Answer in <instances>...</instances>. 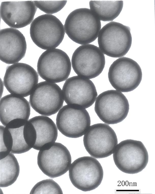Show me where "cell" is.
Returning <instances> with one entry per match:
<instances>
[{"instance_id": "d6986e66", "label": "cell", "mask_w": 155, "mask_h": 194, "mask_svg": "<svg viewBox=\"0 0 155 194\" xmlns=\"http://www.w3.org/2000/svg\"><path fill=\"white\" fill-rule=\"evenodd\" d=\"M28 121L35 129L36 140L33 148L37 150L49 149L55 143L58 135V128L55 123L47 116H35Z\"/></svg>"}, {"instance_id": "277c9868", "label": "cell", "mask_w": 155, "mask_h": 194, "mask_svg": "<svg viewBox=\"0 0 155 194\" xmlns=\"http://www.w3.org/2000/svg\"><path fill=\"white\" fill-rule=\"evenodd\" d=\"M64 26L55 16L45 14L34 19L31 24L30 34L33 42L44 50L55 48L62 42Z\"/></svg>"}, {"instance_id": "30bf717a", "label": "cell", "mask_w": 155, "mask_h": 194, "mask_svg": "<svg viewBox=\"0 0 155 194\" xmlns=\"http://www.w3.org/2000/svg\"><path fill=\"white\" fill-rule=\"evenodd\" d=\"M71 64L78 76L90 79L98 76L105 67L104 55L99 47L91 44L78 47L72 55Z\"/></svg>"}, {"instance_id": "9c48e42d", "label": "cell", "mask_w": 155, "mask_h": 194, "mask_svg": "<svg viewBox=\"0 0 155 194\" xmlns=\"http://www.w3.org/2000/svg\"><path fill=\"white\" fill-rule=\"evenodd\" d=\"M83 143L91 156L102 158L113 154L118 140L115 131L108 124L98 123L90 126L84 135Z\"/></svg>"}, {"instance_id": "8fae6325", "label": "cell", "mask_w": 155, "mask_h": 194, "mask_svg": "<svg viewBox=\"0 0 155 194\" xmlns=\"http://www.w3.org/2000/svg\"><path fill=\"white\" fill-rule=\"evenodd\" d=\"M64 101L60 87L55 83L45 81L37 84L30 95L29 101L36 112L48 116L58 112Z\"/></svg>"}, {"instance_id": "2e32d148", "label": "cell", "mask_w": 155, "mask_h": 194, "mask_svg": "<svg viewBox=\"0 0 155 194\" xmlns=\"http://www.w3.org/2000/svg\"><path fill=\"white\" fill-rule=\"evenodd\" d=\"M37 8L33 1L2 2L0 5L1 17L10 27L21 28L31 23Z\"/></svg>"}, {"instance_id": "7c38bea8", "label": "cell", "mask_w": 155, "mask_h": 194, "mask_svg": "<svg viewBox=\"0 0 155 194\" xmlns=\"http://www.w3.org/2000/svg\"><path fill=\"white\" fill-rule=\"evenodd\" d=\"M38 80V74L32 67L25 63L18 62L7 67L3 82L11 94L24 97L30 95Z\"/></svg>"}, {"instance_id": "5bb4252c", "label": "cell", "mask_w": 155, "mask_h": 194, "mask_svg": "<svg viewBox=\"0 0 155 194\" xmlns=\"http://www.w3.org/2000/svg\"><path fill=\"white\" fill-rule=\"evenodd\" d=\"M72 158L67 148L61 143L55 142L48 149L39 150L37 163L45 175L51 178L61 176L69 170Z\"/></svg>"}, {"instance_id": "7402d4cb", "label": "cell", "mask_w": 155, "mask_h": 194, "mask_svg": "<svg viewBox=\"0 0 155 194\" xmlns=\"http://www.w3.org/2000/svg\"><path fill=\"white\" fill-rule=\"evenodd\" d=\"M27 121L11 122L6 126L10 132L13 145L10 153L21 154L29 151L32 148L27 144L24 133V125Z\"/></svg>"}, {"instance_id": "52a82bcc", "label": "cell", "mask_w": 155, "mask_h": 194, "mask_svg": "<svg viewBox=\"0 0 155 194\" xmlns=\"http://www.w3.org/2000/svg\"><path fill=\"white\" fill-rule=\"evenodd\" d=\"M128 100L121 92L116 90L106 91L100 94L95 100L94 110L104 123L114 124L123 121L129 112Z\"/></svg>"}, {"instance_id": "5b68a950", "label": "cell", "mask_w": 155, "mask_h": 194, "mask_svg": "<svg viewBox=\"0 0 155 194\" xmlns=\"http://www.w3.org/2000/svg\"><path fill=\"white\" fill-rule=\"evenodd\" d=\"M103 170L99 161L94 157L85 156L79 157L71 164L69 175L72 184L83 191L97 188L102 181Z\"/></svg>"}, {"instance_id": "6da1fadb", "label": "cell", "mask_w": 155, "mask_h": 194, "mask_svg": "<svg viewBox=\"0 0 155 194\" xmlns=\"http://www.w3.org/2000/svg\"><path fill=\"white\" fill-rule=\"evenodd\" d=\"M101 26V20L90 9L87 8H78L71 12L64 25L68 37L82 45L89 44L95 41Z\"/></svg>"}, {"instance_id": "9a60e30c", "label": "cell", "mask_w": 155, "mask_h": 194, "mask_svg": "<svg viewBox=\"0 0 155 194\" xmlns=\"http://www.w3.org/2000/svg\"><path fill=\"white\" fill-rule=\"evenodd\" d=\"M89 114L86 109L67 105L59 111L56 118L58 129L65 136L76 138L84 135L90 126Z\"/></svg>"}, {"instance_id": "8992f818", "label": "cell", "mask_w": 155, "mask_h": 194, "mask_svg": "<svg viewBox=\"0 0 155 194\" xmlns=\"http://www.w3.org/2000/svg\"><path fill=\"white\" fill-rule=\"evenodd\" d=\"M71 67L70 59L67 53L56 48L43 52L37 64L40 76L46 81L54 83L66 80L70 74Z\"/></svg>"}, {"instance_id": "3957f363", "label": "cell", "mask_w": 155, "mask_h": 194, "mask_svg": "<svg viewBox=\"0 0 155 194\" xmlns=\"http://www.w3.org/2000/svg\"><path fill=\"white\" fill-rule=\"evenodd\" d=\"M112 154L116 167L127 174H135L141 171L149 160L147 149L139 141L127 139L121 141L117 145Z\"/></svg>"}, {"instance_id": "603a6c76", "label": "cell", "mask_w": 155, "mask_h": 194, "mask_svg": "<svg viewBox=\"0 0 155 194\" xmlns=\"http://www.w3.org/2000/svg\"><path fill=\"white\" fill-rule=\"evenodd\" d=\"M30 194H63L59 185L52 179L43 180L33 187Z\"/></svg>"}, {"instance_id": "4fadbf2b", "label": "cell", "mask_w": 155, "mask_h": 194, "mask_svg": "<svg viewBox=\"0 0 155 194\" xmlns=\"http://www.w3.org/2000/svg\"><path fill=\"white\" fill-rule=\"evenodd\" d=\"M62 91L66 103L79 109H86L91 106L97 96L93 82L78 75L68 78L63 84Z\"/></svg>"}, {"instance_id": "ffe728a7", "label": "cell", "mask_w": 155, "mask_h": 194, "mask_svg": "<svg viewBox=\"0 0 155 194\" xmlns=\"http://www.w3.org/2000/svg\"><path fill=\"white\" fill-rule=\"evenodd\" d=\"M123 1H90L89 5L90 10L100 20L112 21L117 17L122 11Z\"/></svg>"}, {"instance_id": "d4e9b609", "label": "cell", "mask_w": 155, "mask_h": 194, "mask_svg": "<svg viewBox=\"0 0 155 194\" xmlns=\"http://www.w3.org/2000/svg\"><path fill=\"white\" fill-rule=\"evenodd\" d=\"M13 145L10 132L6 126L0 125V159L7 156L11 152Z\"/></svg>"}, {"instance_id": "cb8c5ba5", "label": "cell", "mask_w": 155, "mask_h": 194, "mask_svg": "<svg viewBox=\"0 0 155 194\" xmlns=\"http://www.w3.org/2000/svg\"><path fill=\"white\" fill-rule=\"evenodd\" d=\"M36 6L47 14L51 15L61 10L66 5L67 0L34 1Z\"/></svg>"}, {"instance_id": "ac0fdd59", "label": "cell", "mask_w": 155, "mask_h": 194, "mask_svg": "<svg viewBox=\"0 0 155 194\" xmlns=\"http://www.w3.org/2000/svg\"><path fill=\"white\" fill-rule=\"evenodd\" d=\"M31 113L30 103L24 97L10 94L0 100V121L4 126L21 120H28Z\"/></svg>"}, {"instance_id": "ba28073f", "label": "cell", "mask_w": 155, "mask_h": 194, "mask_svg": "<svg viewBox=\"0 0 155 194\" xmlns=\"http://www.w3.org/2000/svg\"><path fill=\"white\" fill-rule=\"evenodd\" d=\"M142 73L139 64L126 57L120 58L110 65L108 73L110 83L116 90L128 92L136 89L142 79Z\"/></svg>"}, {"instance_id": "7a4b0ae2", "label": "cell", "mask_w": 155, "mask_h": 194, "mask_svg": "<svg viewBox=\"0 0 155 194\" xmlns=\"http://www.w3.org/2000/svg\"><path fill=\"white\" fill-rule=\"evenodd\" d=\"M99 48L109 57L120 58L131 48L132 38L129 27L114 21L107 23L101 29L98 36Z\"/></svg>"}, {"instance_id": "e0dca14e", "label": "cell", "mask_w": 155, "mask_h": 194, "mask_svg": "<svg viewBox=\"0 0 155 194\" xmlns=\"http://www.w3.org/2000/svg\"><path fill=\"white\" fill-rule=\"evenodd\" d=\"M0 60L8 64L18 63L25 56L27 44L25 37L17 29L0 30Z\"/></svg>"}, {"instance_id": "44dd1931", "label": "cell", "mask_w": 155, "mask_h": 194, "mask_svg": "<svg viewBox=\"0 0 155 194\" xmlns=\"http://www.w3.org/2000/svg\"><path fill=\"white\" fill-rule=\"evenodd\" d=\"M0 187L11 185L17 180L20 168L17 159L10 153L7 156L0 159Z\"/></svg>"}]
</instances>
